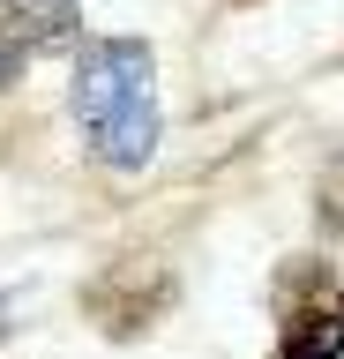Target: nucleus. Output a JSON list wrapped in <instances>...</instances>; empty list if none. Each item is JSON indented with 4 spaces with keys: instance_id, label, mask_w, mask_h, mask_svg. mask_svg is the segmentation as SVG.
<instances>
[{
    "instance_id": "nucleus-1",
    "label": "nucleus",
    "mask_w": 344,
    "mask_h": 359,
    "mask_svg": "<svg viewBox=\"0 0 344 359\" xmlns=\"http://www.w3.org/2000/svg\"><path fill=\"white\" fill-rule=\"evenodd\" d=\"M68 112L83 128V150L113 172H142L158 157L165 112H158V53L142 38H83L75 45Z\"/></svg>"
},
{
    "instance_id": "nucleus-2",
    "label": "nucleus",
    "mask_w": 344,
    "mask_h": 359,
    "mask_svg": "<svg viewBox=\"0 0 344 359\" xmlns=\"http://www.w3.org/2000/svg\"><path fill=\"white\" fill-rule=\"evenodd\" d=\"M277 307V359H344V277L315 255L277 262L270 277Z\"/></svg>"
},
{
    "instance_id": "nucleus-3",
    "label": "nucleus",
    "mask_w": 344,
    "mask_h": 359,
    "mask_svg": "<svg viewBox=\"0 0 344 359\" xmlns=\"http://www.w3.org/2000/svg\"><path fill=\"white\" fill-rule=\"evenodd\" d=\"M172 299H180V277L158 262V255H120V262H105L83 285V314H90L105 337H142V330H158L165 314H172Z\"/></svg>"
},
{
    "instance_id": "nucleus-4",
    "label": "nucleus",
    "mask_w": 344,
    "mask_h": 359,
    "mask_svg": "<svg viewBox=\"0 0 344 359\" xmlns=\"http://www.w3.org/2000/svg\"><path fill=\"white\" fill-rule=\"evenodd\" d=\"M83 45V8L75 0H0V90H15L38 60Z\"/></svg>"
},
{
    "instance_id": "nucleus-5",
    "label": "nucleus",
    "mask_w": 344,
    "mask_h": 359,
    "mask_svg": "<svg viewBox=\"0 0 344 359\" xmlns=\"http://www.w3.org/2000/svg\"><path fill=\"white\" fill-rule=\"evenodd\" d=\"M315 232L322 240H344V150L322 165V180H315Z\"/></svg>"
},
{
    "instance_id": "nucleus-6",
    "label": "nucleus",
    "mask_w": 344,
    "mask_h": 359,
    "mask_svg": "<svg viewBox=\"0 0 344 359\" xmlns=\"http://www.w3.org/2000/svg\"><path fill=\"white\" fill-rule=\"evenodd\" d=\"M0 337H8V299H0Z\"/></svg>"
},
{
    "instance_id": "nucleus-7",
    "label": "nucleus",
    "mask_w": 344,
    "mask_h": 359,
    "mask_svg": "<svg viewBox=\"0 0 344 359\" xmlns=\"http://www.w3.org/2000/svg\"><path fill=\"white\" fill-rule=\"evenodd\" d=\"M232 8H254V0H232Z\"/></svg>"
}]
</instances>
